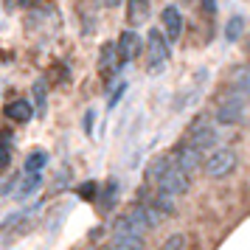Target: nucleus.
I'll list each match as a JSON object with an SVG mask.
<instances>
[{
	"mask_svg": "<svg viewBox=\"0 0 250 250\" xmlns=\"http://www.w3.org/2000/svg\"><path fill=\"white\" fill-rule=\"evenodd\" d=\"M40 188H42V174H28L23 177V186L17 188V200H31Z\"/></svg>",
	"mask_w": 250,
	"mask_h": 250,
	"instance_id": "16",
	"label": "nucleus"
},
{
	"mask_svg": "<svg viewBox=\"0 0 250 250\" xmlns=\"http://www.w3.org/2000/svg\"><path fill=\"white\" fill-rule=\"evenodd\" d=\"M12 166V129H0V171Z\"/></svg>",
	"mask_w": 250,
	"mask_h": 250,
	"instance_id": "17",
	"label": "nucleus"
},
{
	"mask_svg": "<svg viewBox=\"0 0 250 250\" xmlns=\"http://www.w3.org/2000/svg\"><path fill=\"white\" fill-rule=\"evenodd\" d=\"M115 48H118V57H121V62H132V59H138V54H141V48H144V40L135 34V31H124V34L118 37V42H115Z\"/></svg>",
	"mask_w": 250,
	"mask_h": 250,
	"instance_id": "8",
	"label": "nucleus"
},
{
	"mask_svg": "<svg viewBox=\"0 0 250 250\" xmlns=\"http://www.w3.org/2000/svg\"><path fill=\"white\" fill-rule=\"evenodd\" d=\"M126 20L141 25L149 20V0H126Z\"/></svg>",
	"mask_w": 250,
	"mask_h": 250,
	"instance_id": "12",
	"label": "nucleus"
},
{
	"mask_svg": "<svg viewBox=\"0 0 250 250\" xmlns=\"http://www.w3.org/2000/svg\"><path fill=\"white\" fill-rule=\"evenodd\" d=\"M188 186H191V177H186L174 163H171V169L163 174L158 180V194H169V197H180V194L188 191Z\"/></svg>",
	"mask_w": 250,
	"mask_h": 250,
	"instance_id": "5",
	"label": "nucleus"
},
{
	"mask_svg": "<svg viewBox=\"0 0 250 250\" xmlns=\"http://www.w3.org/2000/svg\"><path fill=\"white\" fill-rule=\"evenodd\" d=\"M149 205H152L160 216L163 214H174V197H169V194H155V200H152Z\"/></svg>",
	"mask_w": 250,
	"mask_h": 250,
	"instance_id": "20",
	"label": "nucleus"
},
{
	"mask_svg": "<svg viewBox=\"0 0 250 250\" xmlns=\"http://www.w3.org/2000/svg\"><path fill=\"white\" fill-rule=\"evenodd\" d=\"M96 250H110V248H96Z\"/></svg>",
	"mask_w": 250,
	"mask_h": 250,
	"instance_id": "29",
	"label": "nucleus"
},
{
	"mask_svg": "<svg viewBox=\"0 0 250 250\" xmlns=\"http://www.w3.org/2000/svg\"><path fill=\"white\" fill-rule=\"evenodd\" d=\"M230 84H233L236 96L250 99V65H239V68L230 73Z\"/></svg>",
	"mask_w": 250,
	"mask_h": 250,
	"instance_id": "11",
	"label": "nucleus"
},
{
	"mask_svg": "<svg viewBox=\"0 0 250 250\" xmlns=\"http://www.w3.org/2000/svg\"><path fill=\"white\" fill-rule=\"evenodd\" d=\"M245 115H248V104H245V99L242 96H236V93H230V96H225L222 102L216 104L214 110V121L222 126H236L245 121Z\"/></svg>",
	"mask_w": 250,
	"mask_h": 250,
	"instance_id": "3",
	"label": "nucleus"
},
{
	"mask_svg": "<svg viewBox=\"0 0 250 250\" xmlns=\"http://www.w3.org/2000/svg\"><path fill=\"white\" fill-rule=\"evenodd\" d=\"M6 118L14 121V124H28L34 118V107L28 99H14V102L6 104Z\"/></svg>",
	"mask_w": 250,
	"mask_h": 250,
	"instance_id": "9",
	"label": "nucleus"
},
{
	"mask_svg": "<svg viewBox=\"0 0 250 250\" xmlns=\"http://www.w3.org/2000/svg\"><path fill=\"white\" fill-rule=\"evenodd\" d=\"M104 6H107V9H118V6H121V0H104Z\"/></svg>",
	"mask_w": 250,
	"mask_h": 250,
	"instance_id": "27",
	"label": "nucleus"
},
{
	"mask_svg": "<svg viewBox=\"0 0 250 250\" xmlns=\"http://www.w3.org/2000/svg\"><path fill=\"white\" fill-rule=\"evenodd\" d=\"M76 194H79L82 200H96V194H99V183H96V180L82 183L79 188H76Z\"/></svg>",
	"mask_w": 250,
	"mask_h": 250,
	"instance_id": "21",
	"label": "nucleus"
},
{
	"mask_svg": "<svg viewBox=\"0 0 250 250\" xmlns=\"http://www.w3.org/2000/svg\"><path fill=\"white\" fill-rule=\"evenodd\" d=\"M236 166H239L236 149H216V152H211L208 160H205V171H208V177H214V180L228 177Z\"/></svg>",
	"mask_w": 250,
	"mask_h": 250,
	"instance_id": "4",
	"label": "nucleus"
},
{
	"mask_svg": "<svg viewBox=\"0 0 250 250\" xmlns=\"http://www.w3.org/2000/svg\"><path fill=\"white\" fill-rule=\"evenodd\" d=\"M171 163H174V158H171V155H158V158L146 166V180L149 183H158L160 177L171 169Z\"/></svg>",
	"mask_w": 250,
	"mask_h": 250,
	"instance_id": "13",
	"label": "nucleus"
},
{
	"mask_svg": "<svg viewBox=\"0 0 250 250\" xmlns=\"http://www.w3.org/2000/svg\"><path fill=\"white\" fill-rule=\"evenodd\" d=\"M203 3H205V9H208L211 14H216V0H203Z\"/></svg>",
	"mask_w": 250,
	"mask_h": 250,
	"instance_id": "26",
	"label": "nucleus"
},
{
	"mask_svg": "<svg viewBox=\"0 0 250 250\" xmlns=\"http://www.w3.org/2000/svg\"><path fill=\"white\" fill-rule=\"evenodd\" d=\"M126 87H129V84H126V82H121V84H115L113 96H110V99H107V110H115V107H118V102H121V99H124Z\"/></svg>",
	"mask_w": 250,
	"mask_h": 250,
	"instance_id": "23",
	"label": "nucleus"
},
{
	"mask_svg": "<svg viewBox=\"0 0 250 250\" xmlns=\"http://www.w3.org/2000/svg\"><path fill=\"white\" fill-rule=\"evenodd\" d=\"M96 200H102V203H99V211H102V214L113 211L115 200H118V183H115V180H107V186H104V188H99Z\"/></svg>",
	"mask_w": 250,
	"mask_h": 250,
	"instance_id": "15",
	"label": "nucleus"
},
{
	"mask_svg": "<svg viewBox=\"0 0 250 250\" xmlns=\"http://www.w3.org/2000/svg\"><path fill=\"white\" fill-rule=\"evenodd\" d=\"M160 23H163V31H166V40L169 42H177L180 40V34H183V14H180V9L177 6H163V12H160Z\"/></svg>",
	"mask_w": 250,
	"mask_h": 250,
	"instance_id": "7",
	"label": "nucleus"
},
{
	"mask_svg": "<svg viewBox=\"0 0 250 250\" xmlns=\"http://www.w3.org/2000/svg\"><path fill=\"white\" fill-rule=\"evenodd\" d=\"M160 250H186V236H183V233H171V236L163 242Z\"/></svg>",
	"mask_w": 250,
	"mask_h": 250,
	"instance_id": "22",
	"label": "nucleus"
},
{
	"mask_svg": "<svg viewBox=\"0 0 250 250\" xmlns=\"http://www.w3.org/2000/svg\"><path fill=\"white\" fill-rule=\"evenodd\" d=\"M110 250H144V236L129 233V230H115Z\"/></svg>",
	"mask_w": 250,
	"mask_h": 250,
	"instance_id": "10",
	"label": "nucleus"
},
{
	"mask_svg": "<svg viewBox=\"0 0 250 250\" xmlns=\"http://www.w3.org/2000/svg\"><path fill=\"white\" fill-rule=\"evenodd\" d=\"M169 42L160 28H149L146 34V73L149 76H158L169 68Z\"/></svg>",
	"mask_w": 250,
	"mask_h": 250,
	"instance_id": "1",
	"label": "nucleus"
},
{
	"mask_svg": "<svg viewBox=\"0 0 250 250\" xmlns=\"http://www.w3.org/2000/svg\"><path fill=\"white\" fill-rule=\"evenodd\" d=\"M248 57H250V40H248Z\"/></svg>",
	"mask_w": 250,
	"mask_h": 250,
	"instance_id": "28",
	"label": "nucleus"
},
{
	"mask_svg": "<svg viewBox=\"0 0 250 250\" xmlns=\"http://www.w3.org/2000/svg\"><path fill=\"white\" fill-rule=\"evenodd\" d=\"M121 68H124V62H121V57H118L115 42H104L102 57H99V76H102L104 82H113L115 73H121Z\"/></svg>",
	"mask_w": 250,
	"mask_h": 250,
	"instance_id": "6",
	"label": "nucleus"
},
{
	"mask_svg": "<svg viewBox=\"0 0 250 250\" xmlns=\"http://www.w3.org/2000/svg\"><path fill=\"white\" fill-rule=\"evenodd\" d=\"M37 0H6V9H14V6H23V9H28V6H34Z\"/></svg>",
	"mask_w": 250,
	"mask_h": 250,
	"instance_id": "25",
	"label": "nucleus"
},
{
	"mask_svg": "<svg viewBox=\"0 0 250 250\" xmlns=\"http://www.w3.org/2000/svg\"><path fill=\"white\" fill-rule=\"evenodd\" d=\"M31 93H34V115L37 118H45L48 113V87H45V79H37L34 87H31Z\"/></svg>",
	"mask_w": 250,
	"mask_h": 250,
	"instance_id": "14",
	"label": "nucleus"
},
{
	"mask_svg": "<svg viewBox=\"0 0 250 250\" xmlns=\"http://www.w3.org/2000/svg\"><path fill=\"white\" fill-rule=\"evenodd\" d=\"M219 144V132H216V126L208 121V118H197L191 126V132L186 138V146L197 149L200 155H208L211 149Z\"/></svg>",
	"mask_w": 250,
	"mask_h": 250,
	"instance_id": "2",
	"label": "nucleus"
},
{
	"mask_svg": "<svg viewBox=\"0 0 250 250\" xmlns=\"http://www.w3.org/2000/svg\"><path fill=\"white\" fill-rule=\"evenodd\" d=\"M242 31H245V17L242 14H233L225 25V42H236L239 37H242Z\"/></svg>",
	"mask_w": 250,
	"mask_h": 250,
	"instance_id": "19",
	"label": "nucleus"
},
{
	"mask_svg": "<svg viewBox=\"0 0 250 250\" xmlns=\"http://www.w3.org/2000/svg\"><path fill=\"white\" fill-rule=\"evenodd\" d=\"M93 118H96V110H87L84 113V132L87 135H93Z\"/></svg>",
	"mask_w": 250,
	"mask_h": 250,
	"instance_id": "24",
	"label": "nucleus"
},
{
	"mask_svg": "<svg viewBox=\"0 0 250 250\" xmlns=\"http://www.w3.org/2000/svg\"><path fill=\"white\" fill-rule=\"evenodd\" d=\"M48 163V152L45 149H34L28 158H25V174H42Z\"/></svg>",
	"mask_w": 250,
	"mask_h": 250,
	"instance_id": "18",
	"label": "nucleus"
}]
</instances>
